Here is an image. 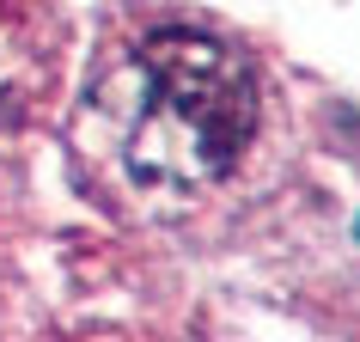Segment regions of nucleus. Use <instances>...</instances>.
Here are the masks:
<instances>
[{
	"mask_svg": "<svg viewBox=\"0 0 360 342\" xmlns=\"http://www.w3.org/2000/svg\"><path fill=\"white\" fill-rule=\"evenodd\" d=\"M263 129V86L208 25L141 19L98 49L74 104V159L129 214H177L214 196Z\"/></svg>",
	"mask_w": 360,
	"mask_h": 342,
	"instance_id": "obj_1",
	"label": "nucleus"
},
{
	"mask_svg": "<svg viewBox=\"0 0 360 342\" xmlns=\"http://www.w3.org/2000/svg\"><path fill=\"white\" fill-rule=\"evenodd\" d=\"M61 74L56 0H0V153L43 116Z\"/></svg>",
	"mask_w": 360,
	"mask_h": 342,
	"instance_id": "obj_2",
	"label": "nucleus"
}]
</instances>
